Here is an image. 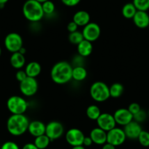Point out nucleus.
Returning <instances> with one entry per match:
<instances>
[{
    "label": "nucleus",
    "mask_w": 149,
    "mask_h": 149,
    "mask_svg": "<svg viewBox=\"0 0 149 149\" xmlns=\"http://www.w3.org/2000/svg\"><path fill=\"white\" fill-rule=\"evenodd\" d=\"M72 64L66 61L56 63L51 70V80L58 85L67 84L72 79Z\"/></svg>",
    "instance_id": "1"
},
{
    "label": "nucleus",
    "mask_w": 149,
    "mask_h": 149,
    "mask_svg": "<svg viewBox=\"0 0 149 149\" xmlns=\"http://www.w3.org/2000/svg\"><path fill=\"white\" fill-rule=\"evenodd\" d=\"M29 122V119L25 114H12L7 121V129L12 135L21 136L28 131Z\"/></svg>",
    "instance_id": "2"
},
{
    "label": "nucleus",
    "mask_w": 149,
    "mask_h": 149,
    "mask_svg": "<svg viewBox=\"0 0 149 149\" xmlns=\"http://www.w3.org/2000/svg\"><path fill=\"white\" fill-rule=\"evenodd\" d=\"M24 18L31 23L40 22L45 16L42 4L36 0H26L22 8Z\"/></svg>",
    "instance_id": "3"
},
{
    "label": "nucleus",
    "mask_w": 149,
    "mask_h": 149,
    "mask_svg": "<svg viewBox=\"0 0 149 149\" xmlns=\"http://www.w3.org/2000/svg\"><path fill=\"white\" fill-rule=\"evenodd\" d=\"M89 94L92 100L97 102H104L110 97L109 86L102 81L93 83L90 87Z\"/></svg>",
    "instance_id": "4"
},
{
    "label": "nucleus",
    "mask_w": 149,
    "mask_h": 149,
    "mask_svg": "<svg viewBox=\"0 0 149 149\" xmlns=\"http://www.w3.org/2000/svg\"><path fill=\"white\" fill-rule=\"evenodd\" d=\"M7 107L10 113L13 115L25 114L29 108V102L21 96H11L7 101Z\"/></svg>",
    "instance_id": "5"
},
{
    "label": "nucleus",
    "mask_w": 149,
    "mask_h": 149,
    "mask_svg": "<svg viewBox=\"0 0 149 149\" xmlns=\"http://www.w3.org/2000/svg\"><path fill=\"white\" fill-rule=\"evenodd\" d=\"M5 47L11 54L18 52L24 46L23 38L18 33L11 32L7 34L4 40Z\"/></svg>",
    "instance_id": "6"
},
{
    "label": "nucleus",
    "mask_w": 149,
    "mask_h": 149,
    "mask_svg": "<svg viewBox=\"0 0 149 149\" xmlns=\"http://www.w3.org/2000/svg\"><path fill=\"white\" fill-rule=\"evenodd\" d=\"M19 88L24 97H31L37 94L39 88V84L35 78L27 77L24 81L20 83Z\"/></svg>",
    "instance_id": "7"
},
{
    "label": "nucleus",
    "mask_w": 149,
    "mask_h": 149,
    "mask_svg": "<svg viewBox=\"0 0 149 149\" xmlns=\"http://www.w3.org/2000/svg\"><path fill=\"white\" fill-rule=\"evenodd\" d=\"M82 34L84 40L93 42L97 41L101 35V28L95 22H90L83 27Z\"/></svg>",
    "instance_id": "8"
},
{
    "label": "nucleus",
    "mask_w": 149,
    "mask_h": 149,
    "mask_svg": "<svg viewBox=\"0 0 149 149\" xmlns=\"http://www.w3.org/2000/svg\"><path fill=\"white\" fill-rule=\"evenodd\" d=\"M64 133V127L61 122L57 121H51L46 124L45 134L51 141L58 140L62 137Z\"/></svg>",
    "instance_id": "9"
},
{
    "label": "nucleus",
    "mask_w": 149,
    "mask_h": 149,
    "mask_svg": "<svg viewBox=\"0 0 149 149\" xmlns=\"http://www.w3.org/2000/svg\"><path fill=\"white\" fill-rule=\"evenodd\" d=\"M127 139L125 133L123 129L116 127L107 132V143L114 146H119L125 142Z\"/></svg>",
    "instance_id": "10"
},
{
    "label": "nucleus",
    "mask_w": 149,
    "mask_h": 149,
    "mask_svg": "<svg viewBox=\"0 0 149 149\" xmlns=\"http://www.w3.org/2000/svg\"><path fill=\"white\" fill-rule=\"evenodd\" d=\"M84 135V132L78 128H71L65 133V140L71 146H83Z\"/></svg>",
    "instance_id": "11"
},
{
    "label": "nucleus",
    "mask_w": 149,
    "mask_h": 149,
    "mask_svg": "<svg viewBox=\"0 0 149 149\" xmlns=\"http://www.w3.org/2000/svg\"><path fill=\"white\" fill-rule=\"evenodd\" d=\"M96 121L98 127L105 132L110 131L112 129L115 128L117 125L113 114L112 115L109 113H102Z\"/></svg>",
    "instance_id": "12"
},
{
    "label": "nucleus",
    "mask_w": 149,
    "mask_h": 149,
    "mask_svg": "<svg viewBox=\"0 0 149 149\" xmlns=\"http://www.w3.org/2000/svg\"><path fill=\"white\" fill-rule=\"evenodd\" d=\"M114 118L116 124L124 127L133 121V115L127 108H118L114 112Z\"/></svg>",
    "instance_id": "13"
},
{
    "label": "nucleus",
    "mask_w": 149,
    "mask_h": 149,
    "mask_svg": "<svg viewBox=\"0 0 149 149\" xmlns=\"http://www.w3.org/2000/svg\"><path fill=\"white\" fill-rule=\"evenodd\" d=\"M124 131L125 133L127 138L130 140H136L138 138L140 132H142V127L140 123H137V121H131L124 127Z\"/></svg>",
    "instance_id": "14"
},
{
    "label": "nucleus",
    "mask_w": 149,
    "mask_h": 149,
    "mask_svg": "<svg viewBox=\"0 0 149 149\" xmlns=\"http://www.w3.org/2000/svg\"><path fill=\"white\" fill-rule=\"evenodd\" d=\"M45 123L40 120H34L29 122L28 132L31 136L36 137L45 134Z\"/></svg>",
    "instance_id": "15"
},
{
    "label": "nucleus",
    "mask_w": 149,
    "mask_h": 149,
    "mask_svg": "<svg viewBox=\"0 0 149 149\" xmlns=\"http://www.w3.org/2000/svg\"><path fill=\"white\" fill-rule=\"evenodd\" d=\"M89 136L92 140L93 143L96 145L102 146L107 143V132L98 127L91 130Z\"/></svg>",
    "instance_id": "16"
},
{
    "label": "nucleus",
    "mask_w": 149,
    "mask_h": 149,
    "mask_svg": "<svg viewBox=\"0 0 149 149\" xmlns=\"http://www.w3.org/2000/svg\"><path fill=\"white\" fill-rule=\"evenodd\" d=\"M132 20L137 28L146 29L149 26V15L146 11L137 10Z\"/></svg>",
    "instance_id": "17"
},
{
    "label": "nucleus",
    "mask_w": 149,
    "mask_h": 149,
    "mask_svg": "<svg viewBox=\"0 0 149 149\" xmlns=\"http://www.w3.org/2000/svg\"><path fill=\"white\" fill-rule=\"evenodd\" d=\"M72 21L78 26L84 27L86 25L91 22V16L89 13L86 10L77 11L72 17Z\"/></svg>",
    "instance_id": "18"
},
{
    "label": "nucleus",
    "mask_w": 149,
    "mask_h": 149,
    "mask_svg": "<svg viewBox=\"0 0 149 149\" xmlns=\"http://www.w3.org/2000/svg\"><path fill=\"white\" fill-rule=\"evenodd\" d=\"M24 70L26 73L27 76L36 78L42 72V67L39 62L33 61H30L26 65Z\"/></svg>",
    "instance_id": "19"
},
{
    "label": "nucleus",
    "mask_w": 149,
    "mask_h": 149,
    "mask_svg": "<svg viewBox=\"0 0 149 149\" xmlns=\"http://www.w3.org/2000/svg\"><path fill=\"white\" fill-rule=\"evenodd\" d=\"M10 63L14 69L21 70L26 64L25 56L20 52L13 53L10 58Z\"/></svg>",
    "instance_id": "20"
},
{
    "label": "nucleus",
    "mask_w": 149,
    "mask_h": 149,
    "mask_svg": "<svg viewBox=\"0 0 149 149\" xmlns=\"http://www.w3.org/2000/svg\"><path fill=\"white\" fill-rule=\"evenodd\" d=\"M77 51H78V55L81 56L84 58L89 56L92 54L93 51L92 42H89L86 40H84L82 42H81L77 45Z\"/></svg>",
    "instance_id": "21"
},
{
    "label": "nucleus",
    "mask_w": 149,
    "mask_h": 149,
    "mask_svg": "<svg viewBox=\"0 0 149 149\" xmlns=\"http://www.w3.org/2000/svg\"><path fill=\"white\" fill-rule=\"evenodd\" d=\"M72 79L78 82L84 81L88 75V72L84 66L73 67L72 68Z\"/></svg>",
    "instance_id": "22"
},
{
    "label": "nucleus",
    "mask_w": 149,
    "mask_h": 149,
    "mask_svg": "<svg viewBox=\"0 0 149 149\" xmlns=\"http://www.w3.org/2000/svg\"><path fill=\"white\" fill-rule=\"evenodd\" d=\"M86 116L92 121H97V118L101 115V110L97 104H91L88 106L86 110Z\"/></svg>",
    "instance_id": "23"
},
{
    "label": "nucleus",
    "mask_w": 149,
    "mask_h": 149,
    "mask_svg": "<svg viewBox=\"0 0 149 149\" xmlns=\"http://www.w3.org/2000/svg\"><path fill=\"white\" fill-rule=\"evenodd\" d=\"M137 11V10L136 9L132 2H130V3L125 4L123 6L121 13L123 16L127 19H132Z\"/></svg>",
    "instance_id": "24"
},
{
    "label": "nucleus",
    "mask_w": 149,
    "mask_h": 149,
    "mask_svg": "<svg viewBox=\"0 0 149 149\" xmlns=\"http://www.w3.org/2000/svg\"><path fill=\"white\" fill-rule=\"evenodd\" d=\"M109 89H110V97L114 99L119 98L124 91V86L120 83L113 84L110 86H109Z\"/></svg>",
    "instance_id": "25"
},
{
    "label": "nucleus",
    "mask_w": 149,
    "mask_h": 149,
    "mask_svg": "<svg viewBox=\"0 0 149 149\" xmlns=\"http://www.w3.org/2000/svg\"><path fill=\"white\" fill-rule=\"evenodd\" d=\"M51 142V140H50L49 137L45 134L34 137V144L39 149H45L48 147Z\"/></svg>",
    "instance_id": "26"
},
{
    "label": "nucleus",
    "mask_w": 149,
    "mask_h": 149,
    "mask_svg": "<svg viewBox=\"0 0 149 149\" xmlns=\"http://www.w3.org/2000/svg\"><path fill=\"white\" fill-rule=\"evenodd\" d=\"M68 40L72 44L74 45H78L81 42H82L84 40V36H83L82 31H76L74 32H72L69 34Z\"/></svg>",
    "instance_id": "27"
},
{
    "label": "nucleus",
    "mask_w": 149,
    "mask_h": 149,
    "mask_svg": "<svg viewBox=\"0 0 149 149\" xmlns=\"http://www.w3.org/2000/svg\"><path fill=\"white\" fill-rule=\"evenodd\" d=\"M42 10H43V12L45 15L46 16H49V15H53L55 12L56 10V6L55 4L51 1V0H48V1H46V2H43L42 4Z\"/></svg>",
    "instance_id": "28"
},
{
    "label": "nucleus",
    "mask_w": 149,
    "mask_h": 149,
    "mask_svg": "<svg viewBox=\"0 0 149 149\" xmlns=\"http://www.w3.org/2000/svg\"><path fill=\"white\" fill-rule=\"evenodd\" d=\"M132 3L137 10L147 12L149 10V0H133Z\"/></svg>",
    "instance_id": "29"
},
{
    "label": "nucleus",
    "mask_w": 149,
    "mask_h": 149,
    "mask_svg": "<svg viewBox=\"0 0 149 149\" xmlns=\"http://www.w3.org/2000/svg\"><path fill=\"white\" fill-rule=\"evenodd\" d=\"M139 143L141 146H144V147H148L149 146V132L145 130H142L140 132V135H139L138 138Z\"/></svg>",
    "instance_id": "30"
},
{
    "label": "nucleus",
    "mask_w": 149,
    "mask_h": 149,
    "mask_svg": "<svg viewBox=\"0 0 149 149\" xmlns=\"http://www.w3.org/2000/svg\"><path fill=\"white\" fill-rule=\"evenodd\" d=\"M148 117V113L145 111L144 110H140L138 113H137L136 114H134L133 116V120L135 121H137V123H141L144 122L146 121V119Z\"/></svg>",
    "instance_id": "31"
},
{
    "label": "nucleus",
    "mask_w": 149,
    "mask_h": 149,
    "mask_svg": "<svg viewBox=\"0 0 149 149\" xmlns=\"http://www.w3.org/2000/svg\"><path fill=\"white\" fill-rule=\"evenodd\" d=\"M0 149H20L19 146L13 141H7L2 144Z\"/></svg>",
    "instance_id": "32"
},
{
    "label": "nucleus",
    "mask_w": 149,
    "mask_h": 149,
    "mask_svg": "<svg viewBox=\"0 0 149 149\" xmlns=\"http://www.w3.org/2000/svg\"><path fill=\"white\" fill-rule=\"evenodd\" d=\"M127 109H128L129 111H130V113L134 116V114L138 113V112L141 110V107H140V105L138 104V103L132 102L129 105L128 108Z\"/></svg>",
    "instance_id": "33"
},
{
    "label": "nucleus",
    "mask_w": 149,
    "mask_h": 149,
    "mask_svg": "<svg viewBox=\"0 0 149 149\" xmlns=\"http://www.w3.org/2000/svg\"><path fill=\"white\" fill-rule=\"evenodd\" d=\"M27 77L28 76H27L25 70H22V69H21V70H18V71L16 72V73H15V78H16V80L19 83L24 81Z\"/></svg>",
    "instance_id": "34"
},
{
    "label": "nucleus",
    "mask_w": 149,
    "mask_h": 149,
    "mask_svg": "<svg viewBox=\"0 0 149 149\" xmlns=\"http://www.w3.org/2000/svg\"><path fill=\"white\" fill-rule=\"evenodd\" d=\"M84 57L81 56L80 55H77L73 57L72 64H74V67H79V66H84Z\"/></svg>",
    "instance_id": "35"
},
{
    "label": "nucleus",
    "mask_w": 149,
    "mask_h": 149,
    "mask_svg": "<svg viewBox=\"0 0 149 149\" xmlns=\"http://www.w3.org/2000/svg\"><path fill=\"white\" fill-rule=\"evenodd\" d=\"M81 0H61L63 5L67 7H70V8L77 6L81 2Z\"/></svg>",
    "instance_id": "36"
},
{
    "label": "nucleus",
    "mask_w": 149,
    "mask_h": 149,
    "mask_svg": "<svg viewBox=\"0 0 149 149\" xmlns=\"http://www.w3.org/2000/svg\"><path fill=\"white\" fill-rule=\"evenodd\" d=\"M78 26L73 21H70L67 26V31H69V33H72V32H74V31H76L78 30Z\"/></svg>",
    "instance_id": "37"
},
{
    "label": "nucleus",
    "mask_w": 149,
    "mask_h": 149,
    "mask_svg": "<svg viewBox=\"0 0 149 149\" xmlns=\"http://www.w3.org/2000/svg\"><path fill=\"white\" fill-rule=\"evenodd\" d=\"M92 144L93 141L92 140H91V137H90V136H87V137L85 136L84 142H83V146H84V147H89V146H91Z\"/></svg>",
    "instance_id": "38"
},
{
    "label": "nucleus",
    "mask_w": 149,
    "mask_h": 149,
    "mask_svg": "<svg viewBox=\"0 0 149 149\" xmlns=\"http://www.w3.org/2000/svg\"><path fill=\"white\" fill-rule=\"evenodd\" d=\"M22 149H39L34 144V143H26L24 146H23Z\"/></svg>",
    "instance_id": "39"
},
{
    "label": "nucleus",
    "mask_w": 149,
    "mask_h": 149,
    "mask_svg": "<svg viewBox=\"0 0 149 149\" xmlns=\"http://www.w3.org/2000/svg\"><path fill=\"white\" fill-rule=\"evenodd\" d=\"M102 149H116V146H113V145L110 144L108 143H106L104 145H102Z\"/></svg>",
    "instance_id": "40"
},
{
    "label": "nucleus",
    "mask_w": 149,
    "mask_h": 149,
    "mask_svg": "<svg viewBox=\"0 0 149 149\" xmlns=\"http://www.w3.org/2000/svg\"><path fill=\"white\" fill-rule=\"evenodd\" d=\"M9 0H0V8H2Z\"/></svg>",
    "instance_id": "41"
},
{
    "label": "nucleus",
    "mask_w": 149,
    "mask_h": 149,
    "mask_svg": "<svg viewBox=\"0 0 149 149\" xmlns=\"http://www.w3.org/2000/svg\"><path fill=\"white\" fill-rule=\"evenodd\" d=\"M72 149H86V148L84 146H73Z\"/></svg>",
    "instance_id": "42"
},
{
    "label": "nucleus",
    "mask_w": 149,
    "mask_h": 149,
    "mask_svg": "<svg viewBox=\"0 0 149 149\" xmlns=\"http://www.w3.org/2000/svg\"><path fill=\"white\" fill-rule=\"evenodd\" d=\"M18 52H20V53H21V54H24V55H25L26 52V48H24V46H23L22 48H21V49H20V51H18Z\"/></svg>",
    "instance_id": "43"
},
{
    "label": "nucleus",
    "mask_w": 149,
    "mask_h": 149,
    "mask_svg": "<svg viewBox=\"0 0 149 149\" xmlns=\"http://www.w3.org/2000/svg\"><path fill=\"white\" fill-rule=\"evenodd\" d=\"M36 1H37V2H40V3L42 4V3H43V2H46V1H48V0H36Z\"/></svg>",
    "instance_id": "44"
},
{
    "label": "nucleus",
    "mask_w": 149,
    "mask_h": 149,
    "mask_svg": "<svg viewBox=\"0 0 149 149\" xmlns=\"http://www.w3.org/2000/svg\"><path fill=\"white\" fill-rule=\"evenodd\" d=\"M1 55H2V48L0 47V56H1Z\"/></svg>",
    "instance_id": "45"
},
{
    "label": "nucleus",
    "mask_w": 149,
    "mask_h": 149,
    "mask_svg": "<svg viewBox=\"0 0 149 149\" xmlns=\"http://www.w3.org/2000/svg\"><path fill=\"white\" fill-rule=\"evenodd\" d=\"M148 116L149 117V110H148Z\"/></svg>",
    "instance_id": "46"
}]
</instances>
